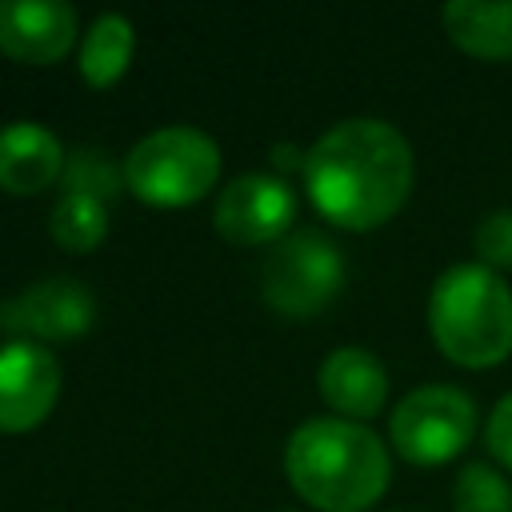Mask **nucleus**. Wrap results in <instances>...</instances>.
<instances>
[{"label": "nucleus", "instance_id": "obj_7", "mask_svg": "<svg viewBox=\"0 0 512 512\" xmlns=\"http://www.w3.org/2000/svg\"><path fill=\"white\" fill-rule=\"evenodd\" d=\"M296 216V196L284 180L268 172H244L216 196L212 224L232 244H264L284 240L288 224Z\"/></svg>", "mask_w": 512, "mask_h": 512}, {"label": "nucleus", "instance_id": "obj_19", "mask_svg": "<svg viewBox=\"0 0 512 512\" xmlns=\"http://www.w3.org/2000/svg\"><path fill=\"white\" fill-rule=\"evenodd\" d=\"M484 444H488V452H492L504 468H512V392L492 408L488 428H484Z\"/></svg>", "mask_w": 512, "mask_h": 512}, {"label": "nucleus", "instance_id": "obj_14", "mask_svg": "<svg viewBox=\"0 0 512 512\" xmlns=\"http://www.w3.org/2000/svg\"><path fill=\"white\" fill-rule=\"evenodd\" d=\"M132 60V24L120 12H104L92 20L80 44V72L92 88H108Z\"/></svg>", "mask_w": 512, "mask_h": 512}, {"label": "nucleus", "instance_id": "obj_11", "mask_svg": "<svg viewBox=\"0 0 512 512\" xmlns=\"http://www.w3.org/2000/svg\"><path fill=\"white\" fill-rule=\"evenodd\" d=\"M316 384H320V396L328 400V408H336L340 416H348L356 424L376 416L388 396V372L368 348L328 352L316 372Z\"/></svg>", "mask_w": 512, "mask_h": 512}, {"label": "nucleus", "instance_id": "obj_12", "mask_svg": "<svg viewBox=\"0 0 512 512\" xmlns=\"http://www.w3.org/2000/svg\"><path fill=\"white\" fill-rule=\"evenodd\" d=\"M64 148L60 140L32 120H16L0 128V188L12 196L44 192L56 176H64Z\"/></svg>", "mask_w": 512, "mask_h": 512}, {"label": "nucleus", "instance_id": "obj_16", "mask_svg": "<svg viewBox=\"0 0 512 512\" xmlns=\"http://www.w3.org/2000/svg\"><path fill=\"white\" fill-rule=\"evenodd\" d=\"M456 512H512V484L488 464H464L452 488Z\"/></svg>", "mask_w": 512, "mask_h": 512}, {"label": "nucleus", "instance_id": "obj_6", "mask_svg": "<svg viewBox=\"0 0 512 512\" xmlns=\"http://www.w3.org/2000/svg\"><path fill=\"white\" fill-rule=\"evenodd\" d=\"M472 428L476 404L452 384L412 388L388 420L392 448L412 464H444L460 456V448L472 440Z\"/></svg>", "mask_w": 512, "mask_h": 512}, {"label": "nucleus", "instance_id": "obj_18", "mask_svg": "<svg viewBox=\"0 0 512 512\" xmlns=\"http://www.w3.org/2000/svg\"><path fill=\"white\" fill-rule=\"evenodd\" d=\"M476 256L484 260V268H512V212H488L476 228Z\"/></svg>", "mask_w": 512, "mask_h": 512}, {"label": "nucleus", "instance_id": "obj_15", "mask_svg": "<svg viewBox=\"0 0 512 512\" xmlns=\"http://www.w3.org/2000/svg\"><path fill=\"white\" fill-rule=\"evenodd\" d=\"M108 232V200L92 192L64 188L60 200L52 204V236L68 252H88L104 240Z\"/></svg>", "mask_w": 512, "mask_h": 512}, {"label": "nucleus", "instance_id": "obj_17", "mask_svg": "<svg viewBox=\"0 0 512 512\" xmlns=\"http://www.w3.org/2000/svg\"><path fill=\"white\" fill-rule=\"evenodd\" d=\"M120 180H124V168L116 172L112 160L104 152H92V148H76L64 164V188H76V192H92V196L112 200Z\"/></svg>", "mask_w": 512, "mask_h": 512}, {"label": "nucleus", "instance_id": "obj_4", "mask_svg": "<svg viewBox=\"0 0 512 512\" xmlns=\"http://www.w3.org/2000/svg\"><path fill=\"white\" fill-rule=\"evenodd\" d=\"M220 176V148L212 136L188 124L148 132L124 160V184L136 200L156 208H180L200 200Z\"/></svg>", "mask_w": 512, "mask_h": 512}, {"label": "nucleus", "instance_id": "obj_5", "mask_svg": "<svg viewBox=\"0 0 512 512\" xmlns=\"http://www.w3.org/2000/svg\"><path fill=\"white\" fill-rule=\"evenodd\" d=\"M344 284V256L324 232H288L264 260L260 292L284 316H312Z\"/></svg>", "mask_w": 512, "mask_h": 512}, {"label": "nucleus", "instance_id": "obj_10", "mask_svg": "<svg viewBox=\"0 0 512 512\" xmlns=\"http://www.w3.org/2000/svg\"><path fill=\"white\" fill-rule=\"evenodd\" d=\"M76 40V8L60 0H0V52L24 64H52Z\"/></svg>", "mask_w": 512, "mask_h": 512}, {"label": "nucleus", "instance_id": "obj_8", "mask_svg": "<svg viewBox=\"0 0 512 512\" xmlns=\"http://www.w3.org/2000/svg\"><path fill=\"white\" fill-rule=\"evenodd\" d=\"M60 396V364L44 344L12 340L0 348V432L36 428Z\"/></svg>", "mask_w": 512, "mask_h": 512}, {"label": "nucleus", "instance_id": "obj_3", "mask_svg": "<svg viewBox=\"0 0 512 512\" xmlns=\"http://www.w3.org/2000/svg\"><path fill=\"white\" fill-rule=\"evenodd\" d=\"M436 348L460 368H492L512 352V292L484 264L448 268L428 300Z\"/></svg>", "mask_w": 512, "mask_h": 512}, {"label": "nucleus", "instance_id": "obj_13", "mask_svg": "<svg viewBox=\"0 0 512 512\" xmlns=\"http://www.w3.org/2000/svg\"><path fill=\"white\" fill-rule=\"evenodd\" d=\"M448 40L476 60H512V4L456 0L440 12Z\"/></svg>", "mask_w": 512, "mask_h": 512}, {"label": "nucleus", "instance_id": "obj_20", "mask_svg": "<svg viewBox=\"0 0 512 512\" xmlns=\"http://www.w3.org/2000/svg\"><path fill=\"white\" fill-rule=\"evenodd\" d=\"M272 156H276V164H280V168H304V156H300L296 148H276Z\"/></svg>", "mask_w": 512, "mask_h": 512}, {"label": "nucleus", "instance_id": "obj_1", "mask_svg": "<svg viewBox=\"0 0 512 512\" xmlns=\"http://www.w3.org/2000/svg\"><path fill=\"white\" fill-rule=\"evenodd\" d=\"M304 188L332 224L376 228L412 192V148L384 120H340L304 152Z\"/></svg>", "mask_w": 512, "mask_h": 512}, {"label": "nucleus", "instance_id": "obj_9", "mask_svg": "<svg viewBox=\"0 0 512 512\" xmlns=\"http://www.w3.org/2000/svg\"><path fill=\"white\" fill-rule=\"evenodd\" d=\"M96 316L92 292L72 280V276H52L40 280L32 288H24L20 296L0 304V328L16 332V336H36V340H68L80 336Z\"/></svg>", "mask_w": 512, "mask_h": 512}, {"label": "nucleus", "instance_id": "obj_2", "mask_svg": "<svg viewBox=\"0 0 512 512\" xmlns=\"http://www.w3.org/2000/svg\"><path fill=\"white\" fill-rule=\"evenodd\" d=\"M292 488L320 512H364L388 488V452L380 436L344 416L304 420L284 448Z\"/></svg>", "mask_w": 512, "mask_h": 512}]
</instances>
